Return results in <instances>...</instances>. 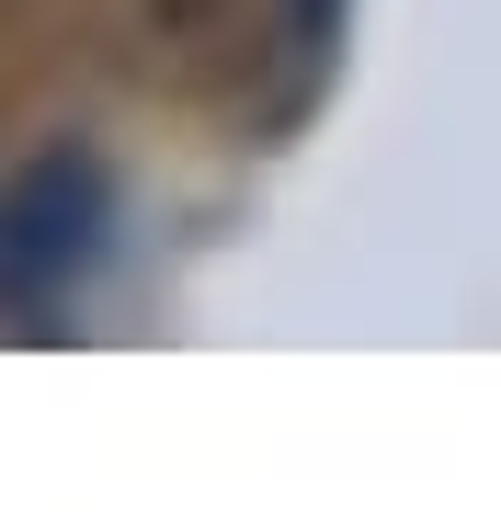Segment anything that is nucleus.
Returning <instances> with one entry per match:
<instances>
[{
    "label": "nucleus",
    "mask_w": 501,
    "mask_h": 512,
    "mask_svg": "<svg viewBox=\"0 0 501 512\" xmlns=\"http://www.w3.org/2000/svg\"><path fill=\"white\" fill-rule=\"evenodd\" d=\"M92 217H103L92 160H46L35 183L0 205V296H46L80 251H92Z\"/></svg>",
    "instance_id": "f257e3e1"
}]
</instances>
